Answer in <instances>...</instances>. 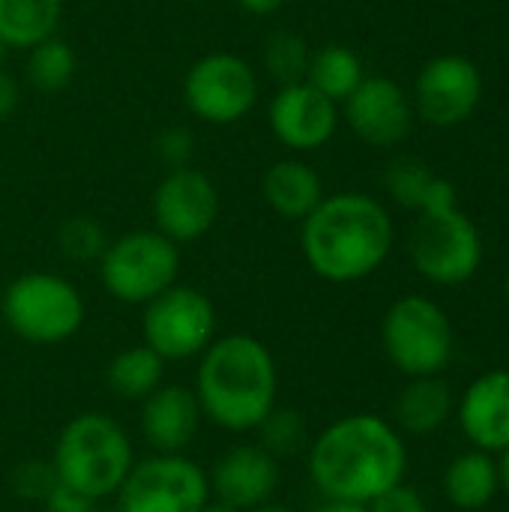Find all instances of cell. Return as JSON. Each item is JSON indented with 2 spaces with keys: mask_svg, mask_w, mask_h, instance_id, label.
<instances>
[{
  "mask_svg": "<svg viewBox=\"0 0 509 512\" xmlns=\"http://www.w3.org/2000/svg\"><path fill=\"white\" fill-rule=\"evenodd\" d=\"M342 105L348 126L369 147H393L405 141L414 123V105L408 93L384 75L363 78Z\"/></svg>",
  "mask_w": 509,
  "mask_h": 512,
  "instance_id": "obj_15",
  "label": "cell"
},
{
  "mask_svg": "<svg viewBox=\"0 0 509 512\" xmlns=\"http://www.w3.org/2000/svg\"><path fill=\"white\" fill-rule=\"evenodd\" d=\"M132 465L135 453L126 429L102 411L72 417L60 429L51 453L57 480L90 504L117 495Z\"/></svg>",
  "mask_w": 509,
  "mask_h": 512,
  "instance_id": "obj_4",
  "label": "cell"
},
{
  "mask_svg": "<svg viewBox=\"0 0 509 512\" xmlns=\"http://www.w3.org/2000/svg\"><path fill=\"white\" fill-rule=\"evenodd\" d=\"M309 60H312L309 42L294 30H273L264 39V69L279 87L306 81Z\"/></svg>",
  "mask_w": 509,
  "mask_h": 512,
  "instance_id": "obj_27",
  "label": "cell"
},
{
  "mask_svg": "<svg viewBox=\"0 0 509 512\" xmlns=\"http://www.w3.org/2000/svg\"><path fill=\"white\" fill-rule=\"evenodd\" d=\"M258 447H264L273 459H288L309 450V423L297 408H273L258 426Z\"/></svg>",
  "mask_w": 509,
  "mask_h": 512,
  "instance_id": "obj_26",
  "label": "cell"
},
{
  "mask_svg": "<svg viewBox=\"0 0 509 512\" xmlns=\"http://www.w3.org/2000/svg\"><path fill=\"white\" fill-rule=\"evenodd\" d=\"M438 180V174H432V168L417 159V156H399L387 165V174H384V186L387 192L408 210H423L426 204V195L432 189V183Z\"/></svg>",
  "mask_w": 509,
  "mask_h": 512,
  "instance_id": "obj_29",
  "label": "cell"
},
{
  "mask_svg": "<svg viewBox=\"0 0 509 512\" xmlns=\"http://www.w3.org/2000/svg\"><path fill=\"white\" fill-rule=\"evenodd\" d=\"M501 459H498V477H501V492H507L509 495V447L504 453H498Z\"/></svg>",
  "mask_w": 509,
  "mask_h": 512,
  "instance_id": "obj_35",
  "label": "cell"
},
{
  "mask_svg": "<svg viewBox=\"0 0 509 512\" xmlns=\"http://www.w3.org/2000/svg\"><path fill=\"white\" fill-rule=\"evenodd\" d=\"M96 267L102 288L114 300L144 306L177 282L180 246L156 228H135L108 240Z\"/></svg>",
  "mask_w": 509,
  "mask_h": 512,
  "instance_id": "obj_6",
  "label": "cell"
},
{
  "mask_svg": "<svg viewBox=\"0 0 509 512\" xmlns=\"http://www.w3.org/2000/svg\"><path fill=\"white\" fill-rule=\"evenodd\" d=\"M162 378H165V360L144 342L117 351L105 369L108 390L123 402H144L162 384Z\"/></svg>",
  "mask_w": 509,
  "mask_h": 512,
  "instance_id": "obj_23",
  "label": "cell"
},
{
  "mask_svg": "<svg viewBox=\"0 0 509 512\" xmlns=\"http://www.w3.org/2000/svg\"><path fill=\"white\" fill-rule=\"evenodd\" d=\"M456 408L453 387L441 375H423V378H408L402 393L396 396L393 417L396 426L408 435H432L438 432Z\"/></svg>",
  "mask_w": 509,
  "mask_h": 512,
  "instance_id": "obj_20",
  "label": "cell"
},
{
  "mask_svg": "<svg viewBox=\"0 0 509 512\" xmlns=\"http://www.w3.org/2000/svg\"><path fill=\"white\" fill-rule=\"evenodd\" d=\"M207 480L210 498L249 512L273 501L279 489V459L258 444H237L216 459Z\"/></svg>",
  "mask_w": 509,
  "mask_h": 512,
  "instance_id": "obj_16",
  "label": "cell"
},
{
  "mask_svg": "<svg viewBox=\"0 0 509 512\" xmlns=\"http://www.w3.org/2000/svg\"><path fill=\"white\" fill-rule=\"evenodd\" d=\"M216 327L219 318L213 300L204 291L180 282L144 303L141 315L144 345L153 348L165 363L201 357L204 348L216 339Z\"/></svg>",
  "mask_w": 509,
  "mask_h": 512,
  "instance_id": "obj_8",
  "label": "cell"
},
{
  "mask_svg": "<svg viewBox=\"0 0 509 512\" xmlns=\"http://www.w3.org/2000/svg\"><path fill=\"white\" fill-rule=\"evenodd\" d=\"M201 512H243V510H237V507H231V504H225V501H219V498H210V501L201 507Z\"/></svg>",
  "mask_w": 509,
  "mask_h": 512,
  "instance_id": "obj_37",
  "label": "cell"
},
{
  "mask_svg": "<svg viewBox=\"0 0 509 512\" xmlns=\"http://www.w3.org/2000/svg\"><path fill=\"white\" fill-rule=\"evenodd\" d=\"M381 345L387 360L408 378L441 375L456 348L453 324L447 312L423 297H399L381 321Z\"/></svg>",
  "mask_w": 509,
  "mask_h": 512,
  "instance_id": "obj_7",
  "label": "cell"
},
{
  "mask_svg": "<svg viewBox=\"0 0 509 512\" xmlns=\"http://www.w3.org/2000/svg\"><path fill=\"white\" fill-rule=\"evenodd\" d=\"M63 0H0V42L3 48H33L57 36Z\"/></svg>",
  "mask_w": 509,
  "mask_h": 512,
  "instance_id": "obj_22",
  "label": "cell"
},
{
  "mask_svg": "<svg viewBox=\"0 0 509 512\" xmlns=\"http://www.w3.org/2000/svg\"><path fill=\"white\" fill-rule=\"evenodd\" d=\"M150 204L156 231H162L177 246L207 237L222 207L216 183L192 165L171 168L153 189Z\"/></svg>",
  "mask_w": 509,
  "mask_h": 512,
  "instance_id": "obj_12",
  "label": "cell"
},
{
  "mask_svg": "<svg viewBox=\"0 0 509 512\" xmlns=\"http://www.w3.org/2000/svg\"><path fill=\"white\" fill-rule=\"evenodd\" d=\"M300 249L309 270L324 282H360L387 261L393 249V219L372 195H324L300 222Z\"/></svg>",
  "mask_w": 509,
  "mask_h": 512,
  "instance_id": "obj_2",
  "label": "cell"
},
{
  "mask_svg": "<svg viewBox=\"0 0 509 512\" xmlns=\"http://www.w3.org/2000/svg\"><path fill=\"white\" fill-rule=\"evenodd\" d=\"M78 57L72 45L60 36H48L39 45L27 48V81L39 93H60L72 84Z\"/></svg>",
  "mask_w": 509,
  "mask_h": 512,
  "instance_id": "obj_25",
  "label": "cell"
},
{
  "mask_svg": "<svg viewBox=\"0 0 509 512\" xmlns=\"http://www.w3.org/2000/svg\"><path fill=\"white\" fill-rule=\"evenodd\" d=\"M483 96L480 69L459 54H441L429 60L414 84V111L432 126H459L465 123Z\"/></svg>",
  "mask_w": 509,
  "mask_h": 512,
  "instance_id": "obj_13",
  "label": "cell"
},
{
  "mask_svg": "<svg viewBox=\"0 0 509 512\" xmlns=\"http://www.w3.org/2000/svg\"><path fill=\"white\" fill-rule=\"evenodd\" d=\"M408 252L420 276L435 285L453 288L468 282L480 270L483 237L459 207H450L420 213L408 240Z\"/></svg>",
  "mask_w": 509,
  "mask_h": 512,
  "instance_id": "obj_9",
  "label": "cell"
},
{
  "mask_svg": "<svg viewBox=\"0 0 509 512\" xmlns=\"http://www.w3.org/2000/svg\"><path fill=\"white\" fill-rule=\"evenodd\" d=\"M249 512H294L291 507H285V504H276V501H267V504H261V507H255V510Z\"/></svg>",
  "mask_w": 509,
  "mask_h": 512,
  "instance_id": "obj_38",
  "label": "cell"
},
{
  "mask_svg": "<svg viewBox=\"0 0 509 512\" xmlns=\"http://www.w3.org/2000/svg\"><path fill=\"white\" fill-rule=\"evenodd\" d=\"M57 249L66 261H75V264H96L108 246V234L105 228L93 219V216H84V213H75V216H66L60 225H57Z\"/></svg>",
  "mask_w": 509,
  "mask_h": 512,
  "instance_id": "obj_28",
  "label": "cell"
},
{
  "mask_svg": "<svg viewBox=\"0 0 509 512\" xmlns=\"http://www.w3.org/2000/svg\"><path fill=\"white\" fill-rule=\"evenodd\" d=\"M0 312L6 327L30 345H60L69 342L84 324L81 291L45 270H30L12 279L0 291Z\"/></svg>",
  "mask_w": 509,
  "mask_h": 512,
  "instance_id": "obj_5",
  "label": "cell"
},
{
  "mask_svg": "<svg viewBox=\"0 0 509 512\" xmlns=\"http://www.w3.org/2000/svg\"><path fill=\"white\" fill-rule=\"evenodd\" d=\"M183 102L201 123L234 126L258 102V72L240 54L210 51L186 69Z\"/></svg>",
  "mask_w": 509,
  "mask_h": 512,
  "instance_id": "obj_10",
  "label": "cell"
},
{
  "mask_svg": "<svg viewBox=\"0 0 509 512\" xmlns=\"http://www.w3.org/2000/svg\"><path fill=\"white\" fill-rule=\"evenodd\" d=\"M3 51H6V48H3V42H0V60H3Z\"/></svg>",
  "mask_w": 509,
  "mask_h": 512,
  "instance_id": "obj_41",
  "label": "cell"
},
{
  "mask_svg": "<svg viewBox=\"0 0 509 512\" xmlns=\"http://www.w3.org/2000/svg\"><path fill=\"white\" fill-rule=\"evenodd\" d=\"M363 78H366L363 60L357 57L354 48L339 45V42H330V45L312 51L309 69H306V81L315 90H321L327 99H333L336 105L345 102L360 87Z\"/></svg>",
  "mask_w": 509,
  "mask_h": 512,
  "instance_id": "obj_24",
  "label": "cell"
},
{
  "mask_svg": "<svg viewBox=\"0 0 509 512\" xmlns=\"http://www.w3.org/2000/svg\"><path fill=\"white\" fill-rule=\"evenodd\" d=\"M234 3H237V9H243V12L255 15V18H270V15H276L288 0H234Z\"/></svg>",
  "mask_w": 509,
  "mask_h": 512,
  "instance_id": "obj_34",
  "label": "cell"
},
{
  "mask_svg": "<svg viewBox=\"0 0 509 512\" xmlns=\"http://www.w3.org/2000/svg\"><path fill=\"white\" fill-rule=\"evenodd\" d=\"M195 396L213 426L234 435L255 432L279 396V369L270 348L249 333L216 336L198 357Z\"/></svg>",
  "mask_w": 509,
  "mask_h": 512,
  "instance_id": "obj_3",
  "label": "cell"
},
{
  "mask_svg": "<svg viewBox=\"0 0 509 512\" xmlns=\"http://www.w3.org/2000/svg\"><path fill=\"white\" fill-rule=\"evenodd\" d=\"M195 153V138L186 126H168L156 135V156L159 162L171 168H186Z\"/></svg>",
  "mask_w": 509,
  "mask_h": 512,
  "instance_id": "obj_31",
  "label": "cell"
},
{
  "mask_svg": "<svg viewBox=\"0 0 509 512\" xmlns=\"http://www.w3.org/2000/svg\"><path fill=\"white\" fill-rule=\"evenodd\" d=\"M408 450L393 423L375 414H348L309 441V477L336 504L369 507L405 480Z\"/></svg>",
  "mask_w": 509,
  "mask_h": 512,
  "instance_id": "obj_1",
  "label": "cell"
},
{
  "mask_svg": "<svg viewBox=\"0 0 509 512\" xmlns=\"http://www.w3.org/2000/svg\"><path fill=\"white\" fill-rule=\"evenodd\" d=\"M261 195L267 207L285 222H303L324 201L321 174L303 159H276L261 177Z\"/></svg>",
  "mask_w": 509,
  "mask_h": 512,
  "instance_id": "obj_19",
  "label": "cell"
},
{
  "mask_svg": "<svg viewBox=\"0 0 509 512\" xmlns=\"http://www.w3.org/2000/svg\"><path fill=\"white\" fill-rule=\"evenodd\" d=\"M459 426L465 438L486 453H504L509 447V369L483 372L468 384L459 405Z\"/></svg>",
  "mask_w": 509,
  "mask_h": 512,
  "instance_id": "obj_17",
  "label": "cell"
},
{
  "mask_svg": "<svg viewBox=\"0 0 509 512\" xmlns=\"http://www.w3.org/2000/svg\"><path fill=\"white\" fill-rule=\"evenodd\" d=\"M504 294H507V300H509V273H507V279H504Z\"/></svg>",
  "mask_w": 509,
  "mask_h": 512,
  "instance_id": "obj_39",
  "label": "cell"
},
{
  "mask_svg": "<svg viewBox=\"0 0 509 512\" xmlns=\"http://www.w3.org/2000/svg\"><path fill=\"white\" fill-rule=\"evenodd\" d=\"M18 99H21V90H18V81L0 66V123L9 120L18 108Z\"/></svg>",
  "mask_w": 509,
  "mask_h": 512,
  "instance_id": "obj_33",
  "label": "cell"
},
{
  "mask_svg": "<svg viewBox=\"0 0 509 512\" xmlns=\"http://www.w3.org/2000/svg\"><path fill=\"white\" fill-rule=\"evenodd\" d=\"M369 512H429V507H426L423 495L402 480L393 489H387L384 495H378L369 504Z\"/></svg>",
  "mask_w": 509,
  "mask_h": 512,
  "instance_id": "obj_32",
  "label": "cell"
},
{
  "mask_svg": "<svg viewBox=\"0 0 509 512\" xmlns=\"http://www.w3.org/2000/svg\"><path fill=\"white\" fill-rule=\"evenodd\" d=\"M207 501V471L183 453H153L135 462L117 492L120 512H201Z\"/></svg>",
  "mask_w": 509,
  "mask_h": 512,
  "instance_id": "obj_11",
  "label": "cell"
},
{
  "mask_svg": "<svg viewBox=\"0 0 509 512\" xmlns=\"http://www.w3.org/2000/svg\"><path fill=\"white\" fill-rule=\"evenodd\" d=\"M78 512H99V510H96V504H93V507H87V510H78Z\"/></svg>",
  "mask_w": 509,
  "mask_h": 512,
  "instance_id": "obj_40",
  "label": "cell"
},
{
  "mask_svg": "<svg viewBox=\"0 0 509 512\" xmlns=\"http://www.w3.org/2000/svg\"><path fill=\"white\" fill-rule=\"evenodd\" d=\"M318 512H369V507H363V504H336V501H327Z\"/></svg>",
  "mask_w": 509,
  "mask_h": 512,
  "instance_id": "obj_36",
  "label": "cell"
},
{
  "mask_svg": "<svg viewBox=\"0 0 509 512\" xmlns=\"http://www.w3.org/2000/svg\"><path fill=\"white\" fill-rule=\"evenodd\" d=\"M501 492L498 459L486 450H468L456 456L444 471V495L462 512L486 510Z\"/></svg>",
  "mask_w": 509,
  "mask_h": 512,
  "instance_id": "obj_21",
  "label": "cell"
},
{
  "mask_svg": "<svg viewBox=\"0 0 509 512\" xmlns=\"http://www.w3.org/2000/svg\"><path fill=\"white\" fill-rule=\"evenodd\" d=\"M141 435L153 447V453H183L201 423V405L192 387L183 384H159L144 402H141Z\"/></svg>",
  "mask_w": 509,
  "mask_h": 512,
  "instance_id": "obj_18",
  "label": "cell"
},
{
  "mask_svg": "<svg viewBox=\"0 0 509 512\" xmlns=\"http://www.w3.org/2000/svg\"><path fill=\"white\" fill-rule=\"evenodd\" d=\"M270 132L291 153L321 150L339 126V105L315 90L309 81L282 84L270 99Z\"/></svg>",
  "mask_w": 509,
  "mask_h": 512,
  "instance_id": "obj_14",
  "label": "cell"
},
{
  "mask_svg": "<svg viewBox=\"0 0 509 512\" xmlns=\"http://www.w3.org/2000/svg\"><path fill=\"white\" fill-rule=\"evenodd\" d=\"M57 483L60 480H57L51 462H21L12 474V492L24 501H36V504H45V498L54 492Z\"/></svg>",
  "mask_w": 509,
  "mask_h": 512,
  "instance_id": "obj_30",
  "label": "cell"
},
{
  "mask_svg": "<svg viewBox=\"0 0 509 512\" xmlns=\"http://www.w3.org/2000/svg\"><path fill=\"white\" fill-rule=\"evenodd\" d=\"M0 291H3V273H0Z\"/></svg>",
  "mask_w": 509,
  "mask_h": 512,
  "instance_id": "obj_42",
  "label": "cell"
}]
</instances>
